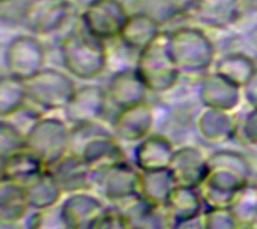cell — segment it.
I'll return each mask as SVG.
<instances>
[{
  "label": "cell",
  "instance_id": "1",
  "mask_svg": "<svg viewBox=\"0 0 257 229\" xmlns=\"http://www.w3.org/2000/svg\"><path fill=\"white\" fill-rule=\"evenodd\" d=\"M209 172L199 192L209 208H230L236 195L251 183V165L248 159L233 150H218L208 158Z\"/></svg>",
  "mask_w": 257,
  "mask_h": 229
},
{
  "label": "cell",
  "instance_id": "2",
  "mask_svg": "<svg viewBox=\"0 0 257 229\" xmlns=\"http://www.w3.org/2000/svg\"><path fill=\"white\" fill-rule=\"evenodd\" d=\"M71 153L78 154L96 174L113 165L128 162L120 141L98 126V123L72 128Z\"/></svg>",
  "mask_w": 257,
  "mask_h": 229
},
{
  "label": "cell",
  "instance_id": "3",
  "mask_svg": "<svg viewBox=\"0 0 257 229\" xmlns=\"http://www.w3.org/2000/svg\"><path fill=\"white\" fill-rule=\"evenodd\" d=\"M60 58L66 72L78 80H93L107 68L104 42L86 32H74L63 38Z\"/></svg>",
  "mask_w": 257,
  "mask_h": 229
},
{
  "label": "cell",
  "instance_id": "4",
  "mask_svg": "<svg viewBox=\"0 0 257 229\" xmlns=\"http://www.w3.org/2000/svg\"><path fill=\"white\" fill-rule=\"evenodd\" d=\"M134 69L152 93H166L176 86L181 70L170 56L167 32H161L151 45L137 54Z\"/></svg>",
  "mask_w": 257,
  "mask_h": 229
},
{
  "label": "cell",
  "instance_id": "5",
  "mask_svg": "<svg viewBox=\"0 0 257 229\" xmlns=\"http://www.w3.org/2000/svg\"><path fill=\"white\" fill-rule=\"evenodd\" d=\"M169 51L181 74L205 72L215 62V46L212 40L197 27H181L170 32Z\"/></svg>",
  "mask_w": 257,
  "mask_h": 229
},
{
  "label": "cell",
  "instance_id": "6",
  "mask_svg": "<svg viewBox=\"0 0 257 229\" xmlns=\"http://www.w3.org/2000/svg\"><path fill=\"white\" fill-rule=\"evenodd\" d=\"M72 128L56 117H42L27 134L26 148L38 156L48 168L71 152Z\"/></svg>",
  "mask_w": 257,
  "mask_h": 229
},
{
  "label": "cell",
  "instance_id": "7",
  "mask_svg": "<svg viewBox=\"0 0 257 229\" xmlns=\"http://www.w3.org/2000/svg\"><path fill=\"white\" fill-rule=\"evenodd\" d=\"M26 88L29 100L47 111H63L77 90L69 74L51 68H44L26 81Z\"/></svg>",
  "mask_w": 257,
  "mask_h": 229
},
{
  "label": "cell",
  "instance_id": "8",
  "mask_svg": "<svg viewBox=\"0 0 257 229\" xmlns=\"http://www.w3.org/2000/svg\"><path fill=\"white\" fill-rule=\"evenodd\" d=\"M128 18L130 14L119 0H92L81 14V24L86 33L105 42L119 39Z\"/></svg>",
  "mask_w": 257,
  "mask_h": 229
},
{
  "label": "cell",
  "instance_id": "9",
  "mask_svg": "<svg viewBox=\"0 0 257 229\" xmlns=\"http://www.w3.org/2000/svg\"><path fill=\"white\" fill-rule=\"evenodd\" d=\"M45 64V50L38 38L32 34L15 36L5 51V68L8 75L29 81L38 75Z\"/></svg>",
  "mask_w": 257,
  "mask_h": 229
},
{
  "label": "cell",
  "instance_id": "10",
  "mask_svg": "<svg viewBox=\"0 0 257 229\" xmlns=\"http://www.w3.org/2000/svg\"><path fill=\"white\" fill-rule=\"evenodd\" d=\"M140 171L128 162L113 165L95 174V186L101 196L120 207L139 196Z\"/></svg>",
  "mask_w": 257,
  "mask_h": 229
},
{
  "label": "cell",
  "instance_id": "11",
  "mask_svg": "<svg viewBox=\"0 0 257 229\" xmlns=\"http://www.w3.org/2000/svg\"><path fill=\"white\" fill-rule=\"evenodd\" d=\"M71 15L68 0H30L23 12V24L33 34L57 32Z\"/></svg>",
  "mask_w": 257,
  "mask_h": 229
},
{
  "label": "cell",
  "instance_id": "12",
  "mask_svg": "<svg viewBox=\"0 0 257 229\" xmlns=\"http://www.w3.org/2000/svg\"><path fill=\"white\" fill-rule=\"evenodd\" d=\"M108 94L99 86H83L75 90L72 99L63 110L71 128L98 123L105 112Z\"/></svg>",
  "mask_w": 257,
  "mask_h": 229
},
{
  "label": "cell",
  "instance_id": "13",
  "mask_svg": "<svg viewBox=\"0 0 257 229\" xmlns=\"http://www.w3.org/2000/svg\"><path fill=\"white\" fill-rule=\"evenodd\" d=\"M59 183L65 195L87 192L95 184V172L75 153H66L47 168Z\"/></svg>",
  "mask_w": 257,
  "mask_h": 229
},
{
  "label": "cell",
  "instance_id": "14",
  "mask_svg": "<svg viewBox=\"0 0 257 229\" xmlns=\"http://www.w3.org/2000/svg\"><path fill=\"white\" fill-rule=\"evenodd\" d=\"M155 122L154 110L146 104L119 110L111 123V134L125 142H139L151 135Z\"/></svg>",
  "mask_w": 257,
  "mask_h": 229
},
{
  "label": "cell",
  "instance_id": "15",
  "mask_svg": "<svg viewBox=\"0 0 257 229\" xmlns=\"http://www.w3.org/2000/svg\"><path fill=\"white\" fill-rule=\"evenodd\" d=\"M176 186H187L199 189L209 172L208 158L196 147H181L175 150L169 166Z\"/></svg>",
  "mask_w": 257,
  "mask_h": 229
},
{
  "label": "cell",
  "instance_id": "16",
  "mask_svg": "<svg viewBox=\"0 0 257 229\" xmlns=\"http://www.w3.org/2000/svg\"><path fill=\"white\" fill-rule=\"evenodd\" d=\"M242 96V88L218 72L206 75L199 84V99L205 108L232 112L241 104Z\"/></svg>",
  "mask_w": 257,
  "mask_h": 229
},
{
  "label": "cell",
  "instance_id": "17",
  "mask_svg": "<svg viewBox=\"0 0 257 229\" xmlns=\"http://www.w3.org/2000/svg\"><path fill=\"white\" fill-rule=\"evenodd\" d=\"M175 150L176 148L169 138L151 134L136 144L133 153L134 166L142 172L167 170L173 159Z\"/></svg>",
  "mask_w": 257,
  "mask_h": 229
},
{
  "label": "cell",
  "instance_id": "18",
  "mask_svg": "<svg viewBox=\"0 0 257 229\" xmlns=\"http://www.w3.org/2000/svg\"><path fill=\"white\" fill-rule=\"evenodd\" d=\"M105 90L108 94V100L117 110L146 102V96L149 92L136 69H123L113 74Z\"/></svg>",
  "mask_w": 257,
  "mask_h": 229
},
{
  "label": "cell",
  "instance_id": "19",
  "mask_svg": "<svg viewBox=\"0 0 257 229\" xmlns=\"http://www.w3.org/2000/svg\"><path fill=\"white\" fill-rule=\"evenodd\" d=\"M128 229H172V219L166 207L151 204L140 196L117 207Z\"/></svg>",
  "mask_w": 257,
  "mask_h": 229
},
{
  "label": "cell",
  "instance_id": "20",
  "mask_svg": "<svg viewBox=\"0 0 257 229\" xmlns=\"http://www.w3.org/2000/svg\"><path fill=\"white\" fill-rule=\"evenodd\" d=\"M238 124L239 122L230 111L212 108H205L196 120V128L202 140L214 146H221L236 138Z\"/></svg>",
  "mask_w": 257,
  "mask_h": 229
},
{
  "label": "cell",
  "instance_id": "21",
  "mask_svg": "<svg viewBox=\"0 0 257 229\" xmlns=\"http://www.w3.org/2000/svg\"><path fill=\"white\" fill-rule=\"evenodd\" d=\"M161 32V24L157 16L148 12H137L130 15L119 39L126 50L139 54L151 45Z\"/></svg>",
  "mask_w": 257,
  "mask_h": 229
},
{
  "label": "cell",
  "instance_id": "22",
  "mask_svg": "<svg viewBox=\"0 0 257 229\" xmlns=\"http://www.w3.org/2000/svg\"><path fill=\"white\" fill-rule=\"evenodd\" d=\"M60 207L69 229H86L93 219L107 210L104 202L89 192L68 195Z\"/></svg>",
  "mask_w": 257,
  "mask_h": 229
},
{
  "label": "cell",
  "instance_id": "23",
  "mask_svg": "<svg viewBox=\"0 0 257 229\" xmlns=\"http://www.w3.org/2000/svg\"><path fill=\"white\" fill-rule=\"evenodd\" d=\"M45 170L47 166L44 162L26 148L2 159V182H9L26 188Z\"/></svg>",
  "mask_w": 257,
  "mask_h": 229
},
{
  "label": "cell",
  "instance_id": "24",
  "mask_svg": "<svg viewBox=\"0 0 257 229\" xmlns=\"http://www.w3.org/2000/svg\"><path fill=\"white\" fill-rule=\"evenodd\" d=\"M164 207L173 224L191 220L205 213V204L199 189L187 186H176Z\"/></svg>",
  "mask_w": 257,
  "mask_h": 229
},
{
  "label": "cell",
  "instance_id": "25",
  "mask_svg": "<svg viewBox=\"0 0 257 229\" xmlns=\"http://www.w3.org/2000/svg\"><path fill=\"white\" fill-rule=\"evenodd\" d=\"M29 210L26 189L20 184L0 182V225L18 226L27 218Z\"/></svg>",
  "mask_w": 257,
  "mask_h": 229
},
{
  "label": "cell",
  "instance_id": "26",
  "mask_svg": "<svg viewBox=\"0 0 257 229\" xmlns=\"http://www.w3.org/2000/svg\"><path fill=\"white\" fill-rule=\"evenodd\" d=\"M24 189H26L29 207L33 212H41L60 206L62 198L65 195L59 183L56 182V178L51 176L48 170H45L38 178H35Z\"/></svg>",
  "mask_w": 257,
  "mask_h": 229
},
{
  "label": "cell",
  "instance_id": "27",
  "mask_svg": "<svg viewBox=\"0 0 257 229\" xmlns=\"http://www.w3.org/2000/svg\"><path fill=\"white\" fill-rule=\"evenodd\" d=\"M175 188L176 182L169 168L158 171H145L140 174L139 196L151 204L164 207Z\"/></svg>",
  "mask_w": 257,
  "mask_h": 229
},
{
  "label": "cell",
  "instance_id": "28",
  "mask_svg": "<svg viewBox=\"0 0 257 229\" xmlns=\"http://www.w3.org/2000/svg\"><path fill=\"white\" fill-rule=\"evenodd\" d=\"M239 10L241 0H197L193 12L206 26L226 27L239 16Z\"/></svg>",
  "mask_w": 257,
  "mask_h": 229
},
{
  "label": "cell",
  "instance_id": "29",
  "mask_svg": "<svg viewBox=\"0 0 257 229\" xmlns=\"http://www.w3.org/2000/svg\"><path fill=\"white\" fill-rule=\"evenodd\" d=\"M257 70L256 63L251 57L242 52H230L221 57L215 64V72L226 76L229 81L244 88Z\"/></svg>",
  "mask_w": 257,
  "mask_h": 229
},
{
  "label": "cell",
  "instance_id": "30",
  "mask_svg": "<svg viewBox=\"0 0 257 229\" xmlns=\"http://www.w3.org/2000/svg\"><path fill=\"white\" fill-rule=\"evenodd\" d=\"M27 100L29 96L24 81L14 78L11 75H5L0 80V117L2 118L26 106Z\"/></svg>",
  "mask_w": 257,
  "mask_h": 229
},
{
  "label": "cell",
  "instance_id": "31",
  "mask_svg": "<svg viewBox=\"0 0 257 229\" xmlns=\"http://www.w3.org/2000/svg\"><path fill=\"white\" fill-rule=\"evenodd\" d=\"M241 226H254L257 222V186L247 184L233 200L230 207Z\"/></svg>",
  "mask_w": 257,
  "mask_h": 229
},
{
  "label": "cell",
  "instance_id": "32",
  "mask_svg": "<svg viewBox=\"0 0 257 229\" xmlns=\"http://www.w3.org/2000/svg\"><path fill=\"white\" fill-rule=\"evenodd\" d=\"M24 229H69L62 207H53L41 212H33V214L27 219Z\"/></svg>",
  "mask_w": 257,
  "mask_h": 229
},
{
  "label": "cell",
  "instance_id": "33",
  "mask_svg": "<svg viewBox=\"0 0 257 229\" xmlns=\"http://www.w3.org/2000/svg\"><path fill=\"white\" fill-rule=\"evenodd\" d=\"M26 150V136L15 130L9 123H0V159Z\"/></svg>",
  "mask_w": 257,
  "mask_h": 229
},
{
  "label": "cell",
  "instance_id": "34",
  "mask_svg": "<svg viewBox=\"0 0 257 229\" xmlns=\"http://www.w3.org/2000/svg\"><path fill=\"white\" fill-rule=\"evenodd\" d=\"M206 229H241L238 219L230 208H209L203 213Z\"/></svg>",
  "mask_w": 257,
  "mask_h": 229
},
{
  "label": "cell",
  "instance_id": "35",
  "mask_svg": "<svg viewBox=\"0 0 257 229\" xmlns=\"http://www.w3.org/2000/svg\"><path fill=\"white\" fill-rule=\"evenodd\" d=\"M41 114L38 111H35L33 108H29L27 105L20 108L18 111H15L14 114L2 118L3 122L9 123L15 130H18L21 135L27 136V134L32 130V128L41 120Z\"/></svg>",
  "mask_w": 257,
  "mask_h": 229
},
{
  "label": "cell",
  "instance_id": "36",
  "mask_svg": "<svg viewBox=\"0 0 257 229\" xmlns=\"http://www.w3.org/2000/svg\"><path fill=\"white\" fill-rule=\"evenodd\" d=\"M236 138L244 146L257 147V108H253L238 124Z\"/></svg>",
  "mask_w": 257,
  "mask_h": 229
},
{
  "label": "cell",
  "instance_id": "37",
  "mask_svg": "<svg viewBox=\"0 0 257 229\" xmlns=\"http://www.w3.org/2000/svg\"><path fill=\"white\" fill-rule=\"evenodd\" d=\"M86 229H128L119 210L107 208L102 214L93 219Z\"/></svg>",
  "mask_w": 257,
  "mask_h": 229
},
{
  "label": "cell",
  "instance_id": "38",
  "mask_svg": "<svg viewBox=\"0 0 257 229\" xmlns=\"http://www.w3.org/2000/svg\"><path fill=\"white\" fill-rule=\"evenodd\" d=\"M172 14H187L194 10L197 0H164Z\"/></svg>",
  "mask_w": 257,
  "mask_h": 229
},
{
  "label": "cell",
  "instance_id": "39",
  "mask_svg": "<svg viewBox=\"0 0 257 229\" xmlns=\"http://www.w3.org/2000/svg\"><path fill=\"white\" fill-rule=\"evenodd\" d=\"M242 93H244L245 100L253 108H257V70L254 72V75L251 76V80L247 82V86L242 88Z\"/></svg>",
  "mask_w": 257,
  "mask_h": 229
},
{
  "label": "cell",
  "instance_id": "40",
  "mask_svg": "<svg viewBox=\"0 0 257 229\" xmlns=\"http://www.w3.org/2000/svg\"><path fill=\"white\" fill-rule=\"evenodd\" d=\"M172 229H206L205 226V220H203V214L200 218L191 219V220H185V222H179V224H173Z\"/></svg>",
  "mask_w": 257,
  "mask_h": 229
},
{
  "label": "cell",
  "instance_id": "41",
  "mask_svg": "<svg viewBox=\"0 0 257 229\" xmlns=\"http://www.w3.org/2000/svg\"><path fill=\"white\" fill-rule=\"evenodd\" d=\"M241 229H257L256 226H242Z\"/></svg>",
  "mask_w": 257,
  "mask_h": 229
},
{
  "label": "cell",
  "instance_id": "42",
  "mask_svg": "<svg viewBox=\"0 0 257 229\" xmlns=\"http://www.w3.org/2000/svg\"><path fill=\"white\" fill-rule=\"evenodd\" d=\"M6 2H9V0H0V3H6Z\"/></svg>",
  "mask_w": 257,
  "mask_h": 229
}]
</instances>
